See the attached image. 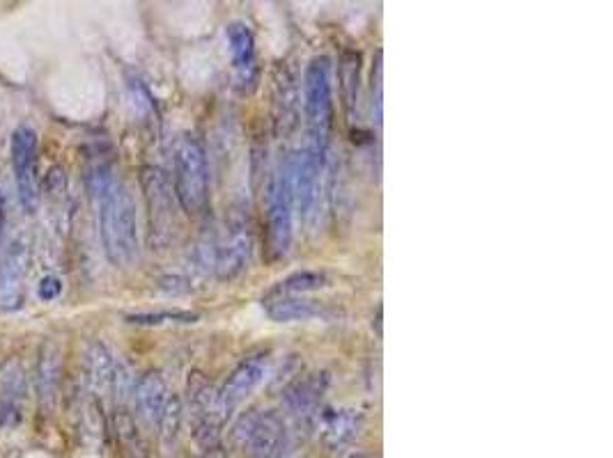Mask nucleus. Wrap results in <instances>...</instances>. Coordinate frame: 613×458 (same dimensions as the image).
Listing matches in <instances>:
<instances>
[{
	"label": "nucleus",
	"mask_w": 613,
	"mask_h": 458,
	"mask_svg": "<svg viewBox=\"0 0 613 458\" xmlns=\"http://www.w3.org/2000/svg\"><path fill=\"white\" fill-rule=\"evenodd\" d=\"M266 314L274 321H308L322 314V305L301 296H266Z\"/></svg>",
	"instance_id": "a211bd4d"
},
{
	"label": "nucleus",
	"mask_w": 613,
	"mask_h": 458,
	"mask_svg": "<svg viewBox=\"0 0 613 458\" xmlns=\"http://www.w3.org/2000/svg\"><path fill=\"white\" fill-rule=\"evenodd\" d=\"M116 431L117 438H120L122 443V449H125V458H150L147 456L146 444L140 443L138 433H136L134 420H131L129 415L120 413V415L116 417Z\"/></svg>",
	"instance_id": "412c9836"
},
{
	"label": "nucleus",
	"mask_w": 613,
	"mask_h": 458,
	"mask_svg": "<svg viewBox=\"0 0 613 458\" xmlns=\"http://www.w3.org/2000/svg\"><path fill=\"white\" fill-rule=\"evenodd\" d=\"M175 197L188 215H200L209 202V172L205 149L196 138H182L173 149Z\"/></svg>",
	"instance_id": "f03ea898"
},
{
	"label": "nucleus",
	"mask_w": 613,
	"mask_h": 458,
	"mask_svg": "<svg viewBox=\"0 0 613 458\" xmlns=\"http://www.w3.org/2000/svg\"><path fill=\"white\" fill-rule=\"evenodd\" d=\"M266 364H269L266 353H257V355H251V358H246L244 363H239L237 367L232 369V373L227 376L226 385H223V390L218 392L227 411L239 406V403H242V401L246 399V396L251 394V392L256 390L262 381H265Z\"/></svg>",
	"instance_id": "9d476101"
},
{
	"label": "nucleus",
	"mask_w": 613,
	"mask_h": 458,
	"mask_svg": "<svg viewBox=\"0 0 613 458\" xmlns=\"http://www.w3.org/2000/svg\"><path fill=\"white\" fill-rule=\"evenodd\" d=\"M227 48H230L232 65H235V72L242 85H253L256 81V37H253V30L248 28L244 21H235V24L227 25L226 30Z\"/></svg>",
	"instance_id": "f8f14e48"
},
{
	"label": "nucleus",
	"mask_w": 613,
	"mask_h": 458,
	"mask_svg": "<svg viewBox=\"0 0 613 458\" xmlns=\"http://www.w3.org/2000/svg\"><path fill=\"white\" fill-rule=\"evenodd\" d=\"M21 420H24V403L0 396V429L21 424Z\"/></svg>",
	"instance_id": "b1692460"
},
{
	"label": "nucleus",
	"mask_w": 613,
	"mask_h": 458,
	"mask_svg": "<svg viewBox=\"0 0 613 458\" xmlns=\"http://www.w3.org/2000/svg\"><path fill=\"white\" fill-rule=\"evenodd\" d=\"M324 149L308 143L301 152L290 154L292 158V186H295V206L301 218L308 220L319 204L324 174Z\"/></svg>",
	"instance_id": "0eeeda50"
},
{
	"label": "nucleus",
	"mask_w": 613,
	"mask_h": 458,
	"mask_svg": "<svg viewBox=\"0 0 613 458\" xmlns=\"http://www.w3.org/2000/svg\"><path fill=\"white\" fill-rule=\"evenodd\" d=\"M328 286V275L322 271H296L287 275L286 280H280L278 286L269 296H304V294L319 292Z\"/></svg>",
	"instance_id": "6ab92c4d"
},
{
	"label": "nucleus",
	"mask_w": 613,
	"mask_h": 458,
	"mask_svg": "<svg viewBox=\"0 0 613 458\" xmlns=\"http://www.w3.org/2000/svg\"><path fill=\"white\" fill-rule=\"evenodd\" d=\"M343 87L345 96H347V104H354V96L358 90V55L357 53H347L343 57Z\"/></svg>",
	"instance_id": "5701e85b"
},
{
	"label": "nucleus",
	"mask_w": 613,
	"mask_h": 458,
	"mask_svg": "<svg viewBox=\"0 0 613 458\" xmlns=\"http://www.w3.org/2000/svg\"><path fill=\"white\" fill-rule=\"evenodd\" d=\"M25 275H28V248L21 241H15L0 254V310L12 312L21 307Z\"/></svg>",
	"instance_id": "1a4fd4ad"
},
{
	"label": "nucleus",
	"mask_w": 613,
	"mask_h": 458,
	"mask_svg": "<svg viewBox=\"0 0 613 458\" xmlns=\"http://www.w3.org/2000/svg\"><path fill=\"white\" fill-rule=\"evenodd\" d=\"M295 211L292 158L287 156L286 161L280 163V170L274 179L269 195V211H266V234H269V248L276 257H283L290 250Z\"/></svg>",
	"instance_id": "20e7f679"
},
{
	"label": "nucleus",
	"mask_w": 613,
	"mask_h": 458,
	"mask_svg": "<svg viewBox=\"0 0 613 458\" xmlns=\"http://www.w3.org/2000/svg\"><path fill=\"white\" fill-rule=\"evenodd\" d=\"M168 401V385H166L164 376L159 372H147L146 376L138 378V383L134 387V403L136 413H138V417L146 424L159 426L161 415H164Z\"/></svg>",
	"instance_id": "9b49d317"
},
{
	"label": "nucleus",
	"mask_w": 613,
	"mask_h": 458,
	"mask_svg": "<svg viewBox=\"0 0 613 458\" xmlns=\"http://www.w3.org/2000/svg\"><path fill=\"white\" fill-rule=\"evenodd\" d=\"M304 114L308 122L310 143L327 147L331 114H334V85L328 57H313L304 72Z\"/></svg>",
	"instance_id": "7ed1b4c3"
},
{
	"label": "nucleus",
	"mask_w": 613,
	"mask_h": 458,
	"mask_svg": "<svg viewBox=\"0 0 613 458\" xmlns=\"http://www.w3.org/2000/svg\"><path fill=\"white\" fill-rule=\"evenodd\" d=\"M117 367L113 355L104 349L102 344H92L85 353V381L92 390L104 392L116 385Z\"/></svg>",
	"instance_id": "f3484780"
},
{
	"label": "nucleus",
	"mask_w": 613,
	"mask_h": 458,
	"mask_svg": "<svg viewBox=\"0 0 613 458\" xmlns=\"http://www.w3.org/2000/svg\"><path fill=\"white\" fill-rule=\"evenodd\" d=\"M129 324L138 325H161V324H194L198 316L191 312H150V314H131L126 316Z\"/></svg>",
	"instance_id": "4be33fe9"
},
{
	"label": "nucleus",
	"mask_w": 613,
	"mask_h": 458,
	"mask_svg": "<svg viewBox=\"0 0 613 458\" xmlns=\"http://www.w3.org/2000/svg\"><path fill=\"white\" fill-rule=\"evenodd\" d=\"M60 292H63V282H60V277L44 275L42 280H39V284H37L39 301H44V303L55 301V298L60 296Z\"/></svg>",
	"instance_id": "393cba45"
},
{
	"label": "nucleus",
	"mask_w": 613,
	"mask_h": 458,
	"mask_svg": "<svg viewBox=\"0 0 613 458\" xmlns=\"http://www.w3.org/2000/svg\"><path fill=\"white\" fill-rule=\"evenodd\" d=\"M90 191L97 200L99 236L104 253L113 266H129L138 257V218L136 204L125 184L111 174L108 167H95L90 174Z\"/></svg>",
	"instance_id": "f257e3e1"
},
{
	"label": "nucleus",
	"mask_w": 613,
	"mask_h": 458,
	"mask_svg": "<svg viewBox=\"0 0 613 458\" xmlns=\"http://www.w3.org/2000/svg\"><path fill=\"white\" fill-rule=\"evenodd\" d=\"M37 134L30 126H19L12 135V167L19 202L25 214H35L39 206V182H37Z\"/></svg>",
	"instance_id": "423d86ee"
},
{
	"label": "nucleus",
	"mask_w": 613,
	"mask_h": 458,
	"mask_svg": "<svg viewBox=\"0 0 613 458\" xmlns=\"http://www.w3.org/2000/svg\"><path fill=\"white\" fill-rule=\"evenodd\" d=\"M354 458H372V456H366V453H358V456H354Z\"/></svg>",
	"instance_id": "cd10ccee"
},
{
	"label": "nucleus",
	"mask_w": 613,
	"mask_h": 458,
	"mask_svg": "<svg viewBox=\"0 0 613 458\" xmlns=\"http://www.w3.org/2000/svg\"><path fill=\"white\" fill-rule=\"evenodd\" d=\"M242 229L244 227H232L226 234V239L218 241L216 250H214V268H216L218 277H223V280L237 277L248 264L251 241H248V234H244Z\"/></svg>",
	"instance_id": "ddd939ff"
},
{
	"label": "nucleus",
	"mask_w": 613,
	"mask_h": 458,
	"mask_svg": "<svg viewBox=\"0 0 613 458\" xmlns=\"http://www.w3.org/2000/svg\"><path fill=\"white\" fill-rule=\"evenodd\" d=\"M143 193H146L147 214H150V236L156 248L168 245L175 229V211H173V188L168 179L156 167H146L140 174Z\"/></svg>",
	"instance_id": "6e6552de"
},
{
	"label": "nucleus",
	"mask_w": 613,
	"mask_h": 458,
	"mask_svg": "<svg viewBox=\"0 0 613 458\" xmlns=\"http://www.w3.org/2000/svg\"><path fill=\"white\" fill-rule=\"evenodd\" d=\"M203 458H227V453L223 452V449L212 447V449H207V452L203 453Z\"/></svg>",
	"instance_id": "a878e982"
},
{
	"label": "nucleus",
	"mask_w": 613,
	"mask_h": 458,
	"mask_svg": "<svg viewBox=\"0 0 613 458\" xmlns=\"http://www.w3.org/2000/svg\"><path fill=\"white\" fill-rule=\"evenodd\" d=\"M28 394V378L19 358H7L0 364V396L24 403Z\"/></svg>",
	"instance_id": "aec40b11"
},
{
	"label": "nucleus",
	"mask_w": 613,
	"mask_h": 458,
	"mask_svg": "<svg viewBox=\"0 0 613 458\" xmlns=\"http://www.w3.org/2000/svg\"><path fill=\"white\" fill-rule=\"evenodd\" d=\"M361 429V415L357 411H347V408H327L319 415V435H322L324 444L331 449L345 447L352 443Z\"/></svg>",
	"instance_id": "4468645a"
},
{
	"label": "nucleus",
	"mask_w": 613,
	"mask_h": 458,
	"mask_svg": "<svg viewBox=\"0 0 613 458\" xmlns=\"http://www.w3.org/2000/svg\"><path fill=\"white\" fill-rule=\"evenodd\" d=\"M235 440L253 453V458H286V424L276 413H248L235 426Z\"/></svg>",
	"instance_id": "39448f33"
},
{
	"label": "nucleus",
	"mask_w": 613,
	"mask_h": 458,
	"mask_svg": "<svg viewBox=\"0 0 613 458\" xmlns=\"http://www.w3.org/2000/svg\"><path fill=\"white\" fill-rule=\"evenodd\" d=\"M328 376L327 373H308L306 378L296 381L286 392V406L295 415H308L319 406V399L327 392Z\"/></svg>",
	"instance_id": "dca6fc26"
},
{
	"label": "nucleus",
	"mask_w": 613,
	"mask_h": 458,
	"mask_svg": "<svg viewBox=\"0 0 613 458\" xmlns=\"http://www.w3.org/2000/svg\"><path fill=\"white\" fill-rule=\"evenodd\" d=\"M35 385H37L39 403L49 411L55 403V394H58L60 385V351L54 342H44L42 349H39Z\"/></svg>",
	"instance_id": "2eb2a0df"
},
{
	"label": "nucleus",
	"mask_w": 613,
	"mask_h": 458,
	"mask_svg": "<svg viewBox=\"0 0 613 458\" xmlns=\"http://www.w3.org/2000/svg\"><path fill=\"white\" fill-rule=\"evenodd\" d=\"M3 224H5V197H3V191H0V232H3Z\"/></svg>",
	"instance_id": "bb28decb"
}]
</instances>
